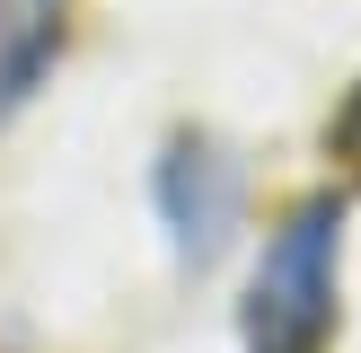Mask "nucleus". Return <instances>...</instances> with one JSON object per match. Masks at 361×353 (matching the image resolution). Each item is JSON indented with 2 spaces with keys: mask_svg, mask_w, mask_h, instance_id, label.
<instances>
[{
  "mask_svg": "<svg viewBox=\"0 0 361 353\" xmlns=\"http://www.w3.org/2000/svg\"><path fill=\"white\" fill-rule=\"evenodd\" d=\"M71 44V0H0V124L53 80Z\"/></svg>",
  "mask_w": 361,
  "mask_h": 353,
  "instance_id": "nucleus-3",
  "label": "nucleus"
},
{
  "mask_svg": "<svg viewBox=\"0 0 361 353\" xmlns=\"http://www.w3.org/2000/svg\"><path fill=\"white\" fill-rule=\"evenodd\" d=\"M326 141H335V159H344V168H361V80H353V97L335 106V124H326Z\"/></svg>",
  "mask_w": 361,
  "mask_h": 353,
  "instance_id": "nucleus-4",
  "label": "nucleus"
},
{
  "mask_svg": "<svg viewBox=\"0 0 361 353\" xmlns=\"http://www.w3.org/2000/svg\"><path fill=\"white\" fill-rule=\"evenodd\" d=\"M335 318H344V203L300 194L264 229L238 335L247 353H335Z\"/></svg>",
  "mask_w": 361,
  "mask_h": 353,
  "instance_id": "nucleus-1",
  "label": "nucleus"
},
{
  "mask_svg": "<svg viewBox=\"0 0 361 353\" xmlns=\"http://www.w3.org/2000/svg\"><path fill=\"white\" fill-rule=\"evenodd\" d=\"M159 212H168L176 256H185V265L221 256L229 221H238V168H229L203 133H176L168 159H159Z\"/></svg>",
  "mask_w": 361,
  "mask_h": 353,
  "instance_id": "nucleus-2",
  "label": "nucleus"
}]
</instances>
